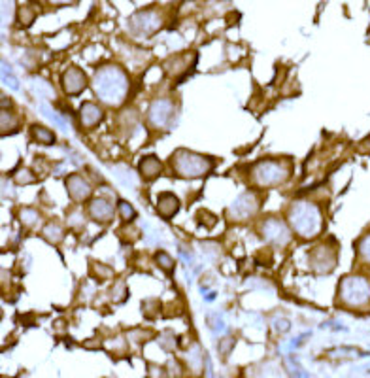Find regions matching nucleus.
<instances>
[{
	"instance_id": "f257e3e1",
	"label": "nucleus",
	"mask_w": 370,
	"mask_h": 378,
	"mask_svg": "<svg viewBox=\"0 0 370 378\" xmlns=\"http://www.w3.org/2000/svg\"><path fill=\"white\" fill-rule=\"evenodd\" d=\"M91 89L99 102L110 108H119L129 97V74L118 62H104L95 70Z\"/></svg>"
},
{
	"instance_id": "f03ea898",
	"label": "nucleus",
	"mask_w": 370,
	"mask_h": 378,
	"mask_svg": "<svg viewBox=\"0 0 370 378\" xmlns=\"http://www.w3.org/2000/svg\"><path fill=\"white\" fill-rule=\"evenodd\" d=\"M287 224L293 235L303 241H314L323 233L325 216L321 206L312 198H295L287 206Z\"/></svg>"
},
{
	"instance_id": "7ed1b4c3",
	"label": "nucleus",
	"mask_w": 370,
	"mask_h": 378,
	"mask_svg": "<svg viewBox=\"0 0 370 378\" xmlns=\"http://www.w3.org/2000/svg\"><path fill=\"white\" fill-rule=\"evenodd\" d=\"M293 163L287 157H266L249 168V182L259 189H274L289 180Z\"/></svg>"
},
{
	"instance_id": "20e7f679",
	"label": "nucleus",
	"mask_w": 370,
	"mask_h": 378,
	"mask_svg": "<svg viewBox=\"0 0 370 378\" xmlns=\"http://www.w3.org/2000/svg\"><path fill=\"white\" fill-rule=\"evenodd\" d=\"M168 165L172 168V173L176 178H181V180H197V178H204L214 170V165L216 161L208 157V155L195 154V151H189V149H176L170 159H168Z\"/></svg>"
},
{
	"instance_id": "39448f33",
	"label": "nucleus",
	"mask_w": 370,
	"mask_h": 378,
	"mask_svg": "<svg viewBox=\"0 0 370 378\" xmlns=\"http://www.w3.org/2000/svg\"><path fill=\"white\" fill-rule=\"evenodd\" d=\"M338 304L350 310H363L370 304V278L364 274H345L338 282Z\"/></svg>"
},
{
	"instance_id": "423d86ee",
	"label": "nucleus",
	"mask_w": 370,
	"mask_h": 378,
	"mask_svg": "<svg viewBox=\"0 0 370 378\" xmlns=\"http://www.w3.org/2000/svg\"><path fill=\"white\" fill-rule=\"evenodd\" d=\"M261 205H263V198L257 191H244L242 195L231 203V206L227 208V217L228 222L233 224H246L249 220L257 216L261 210Z\"/></svg>"
},
{
	"instance_id": "0eeeda50",
	"label": "nucleus",
	"mask_w": 370,
	"mask_h": 378,
	"mask_svg": "<svg viewBox=\"0 0 370 378\" xmlns=\"http://www.w3.org/2000/svg\"><path fill=\"white\" fill-rule=\"evenodd\" d=\"M259 233L268 244L282 250L287 248L293 241V231H291L289 224H285L284 220L278 216H266L261 222Z\"/></svg>"
},
{
	"instance_id": "6e6552de",
	"label": "nucleus",
	"mask_w": 370,
	"mask_h": 378,
	"mask_svg": "<svg viewBox=\"0 0 370 378\" xmlns=\"http://www.w3.org/2000/svg\"><path fill=\"white\" fill-rule=\"evenodd\" d=\"M308 265L315 274H331L338 265V246L334 242H323L312 248Z\"/></svg>"
},
{
	"instance_id": "1a4fd4ad",
	"label": "nucleus",
	"mask_w": 370,
	"mask_h": 378,
	"mask_svg": "<svg viewBox=\"0 0 370 378\" xmlns=\"http://www.w3.org/2000/svg\"><path fill=\"white\" fill-rule=\"evenodd\" d=\"M176 119V106L172 99L168 97H159L151 100L148 108V125L155 130H168L174 125Z\"/></svg>"
},
{
	"instance_id": "9d476101",
	"label": "nucleus",
	"mask_w": 370,
	"mask_h": 378,
	"mask_svg": "<svg viewBox=\"0 0 370 378\" xmlns=\"http://www.w3.org/2000/svg\"><path fill=\"white\" fill-rule=\"evenodd\" d=\"M163 25V15L157 10H142L136 12L132 18L129 19V31L132 36L136 38H149L153 36L155 32L159 31Z\"/></svg>"
},
{
	"instance_id": "9b49d317",
	"label": "nucleus",
	"mask_w": 370,
	"mask_h": 378,
	"mask_svg": "<svg viewBox=\"0 0 370 378\" xmlns=\"http://www.w3.org/2000/svg\"><path fill=\"white\" fill-rule=\"evenodd\" d=\"M64 187H67L68 197L72 198L74 203H85L92 195V184L87 180L83 174H70L64 180Z\"/></svg>"
},
{
	"instance_id": "f8f14e48",
	"label": "nucleus",
	"mask_w": 370,
	"mask_h": 378,
	"mask_svg": "<svg viewBox=\"0 0 370 378\" xmlns=\"http://www.w3.org/2000/svg\"><path fill=\"white\" fill-rule=\"evenodd\" d=\"M87 214L91 217L92 222L97 224H111L116 210H114V203L108 197H92L89 198V205H87Z\"/></svg>"
},
{
	"instance_id": "ddd939ff",
	"label": "nucleus",
	"mask_w": 370,
	"mask_h": 378,
	"mask_svg": "<svg viewBox=\"0 0 370 378\" xmlns=\"http://www.w3.org/2000/svg\"><path fill=\"white\" fill-rule=\"evenodd\" d=\"M62 91L70 97H78V95L87 87V76L80 67H68L61 76Z\"/></svg>"
},
{
	"instance_id": "4468645a",
	"label": "nucleus",
	"mask_w": 370,
	"mask_h": 378,
	"mask_svg": "<svg viewBox=\"0 0 370 378\" xmlns=\"http://www.w3.org/2000/svg\"><path fill=\"white\" fill-rule=\"evenodd\" d=\"M104 119V112L99 104L95 102H83L80 108V123L83 129L91 130L95 127H99L100 121Z\"/></svg>"
},
{
	"instance_id": "2eb2a0df",
	"label": "nucleus",
	"mask_w": 370,
	"mask_h": 378,
	"mask_svg": "<svg viewBox=\"0 0 370 378\" xmlns=\"http://www.w3.org/2000/svg\"><path fill=\"white\" fill-rule=\"evenodd\" d=\"M157 212L160 217L170 220L179 212V198L174 193H160L157 198Z\"/></svg>"
},
{
	"instance_id": "dca6fc26",
	"label": "nucleus",
	"mask_w": 370,
	"mask_h": 378,
	"mask_svg": "<svg viewBox=\"0 0 370 378\" xmlns=\"http://www.w3.org/2000/svg\"><path fill=\"white\" fill-rule=\"evenodd\" d=\"M138 168H140V174H142L144 180L151 182L159 176L160 170H163V165H160V161L155 155H144L140 163H138Z\"/></svg>"
},
{
	"instance_id": "f3484780",
	"label": "nucleus",
	"mask_w": 370,
	"mask_h": 378,
	"mask_svg": "<svg viewBox=\"0 0 370 378\" xmlns=\"http://www.w3.org/2000/svg\"><path fill=\"white\" fill-rule=\"evenodd\" d=\"M31 137L34 142L42 144V146H51V144L57 142L55 133L43 125H32L31 127Z\"/></svg>"
},
{
	"instance_id": "a211bd4d",
	"label": "nucleus",
	"mask_w": 370,
	"mask_h": 378,
	"mask_svg": "<svg viewBox=\"0 0 370 378\" xmlns=\"http://www.w3.org/2000/svg\"><path fill=\"white\" fill-rule=\"evenodd\" d=\"M42 236L50 244H61L62 238H64V227L59 222H50V224L43 225Z\"/></svg>"
},
{
	"instance_id": "6ab92c4d",
	"label": "nucleus",
	"mask_w": 370,
	"mask_h": 378,
	"mask_svg": "<svg viewBox=\"0 0 370 378\" xmlns=\"http://www.w3.org/2000/svg\"><path fill=\"white\" fill-rule=\"evenodd\" d=\"M40 220H42V216H40V212H38L36 208L27 206V208H21V210H19V222H21L23 227H27V229H34V227H38Z\"/></svg>"
},
{
	"instance_id": "aec40b11",
	"label": "nucleus",
	"mask_w": 370,
	"mask_h": 378,
	"mask_svg": "<svg viewBox=\"0 0 370 378\" xmlns=\"http://www.w3.org/2000/svg\"><path fill=\"white\" fill-rule=\"evenodd\" d=\"M0 130H2V137H10V135H13V133H18L19 130V121L18 118L13 116L10 110H2V114H0Z\"/></svg>"
},
{
	"instance_id": "412c9836",
	"label": "nucleus",
	"mask_w": 370,
	"mask_h": 378,
	"mask_svg": "<svg viewBox=\"0 0 370 378\" xmlns=\"http://www.w3.org/2000/svg\"><path fill=\"white\" fill-rule=\"evenodd\" d=\"M355 252H357V259L361 261L363 265L370 266V229L357 241Z\"/></svg>"
},
{
	"instance_id": "4be33fe9",
	"label": "nucleus",
	"mask_w": 370,
	"mask_h": 378,
	"mask_svg": "<svg viewBox=\"0 0 370 378\" xmlns=\"http://www.w3.org/2000/svg\"><path fill=\"white\" fill-rule=\"evenodd\" d=\"M0 6H2V29H8V27H12L13 18H15V0H2L0 2Z\"/></svg>"
},
{
	"instance_id": "5701e85b",
	"label": "nucleus",
	"mask_w": 370,
	"mask_h": 378,
	"mask_svg": "<svg viewBox=\"0 0 370 378\" xmlns=\"http://www.w3.org/2000/svg\"><path fill=\"white\" fill-rule=\"evenodd\" d=\"M31 86L32 89L36 91V95H40V97H46V99H51V97H53V87H51L48 81H43L42 78H32Z\"/></svg>"
},
{
	"instance_id": "b1692460",
	"label": "nucleus",
	"mask_w": 370,
	"mask_h": 378,
	"mask_svg": "<svg viewBox=\"0 0 370 378\" xmlns=\"http://www.w3.org/2000/svg\"><path fill=\"white\" fill-rule=\"evenodd\" d=\"M2 81H4V86H8L13 91H18L19 89V81L18 78L12 74V69H10V65L6 61H2Z\"/></svg>"
},
{
	"instance_id": "393cba45",
	"label": "nucleus",
	"mask_w": 370,
	"mask_h": 378,
	"mask_svg": "<svg viewBox=\"0 0 370 378\" xmlns=\"http://www.w3.org/2000/svg\"><path fill=\"white\" fill-rule=\"evenodd\" d=\"M155 263L159 265V269H163L165 273H170V271H174V257H170V255L167 254V252H157L155 254Z\"/></svg>"
},
{
	"instance_id": "a878e982",
	"label": "nucleus",
	"mask_w": 370,
	"mask_h": 378,
	"mask_svg": "<svg viewBox=\"0 0 370 378\" xmlns=\"http://www.w3.org/2000/svg\"><path fill=\"white\" fill-rule=\"evenodd\" d=\"M118 212H119V216H121V220H123L125 224H127V222H132V220L136 217L135 208H132V205H129L127 201H119Z\"/></svg>"
},
{
	"instance_id": "bb28decb",
	"label": "nucleus",
	"mask_w": 370,
	"mask_h": 378,
	"mask_svg": "<svg viewBox=\"0 0 370 378\" xmlns=\"http://www.w3.org/2000/svg\"><path fill=\"white\" fill-rule=\"evenodd\" d=\"M127 293L129 292H127V288H125V282L123 280H119L118 284L110 290V297L114 303H123L125 297H127Z\"/></svg>"
},
{
	"instance_id": "cd10ccee",
	"label": "nucleus",
	"mask_w": 370,
	"mask_h": 378,
	"mask_svg": "<svg viewBox=\"0 0 370 378\" xmlns=\"http://www.w3.org/2000/svg\"><path fill=\"white\" fill-rule=\"evenodd\" d=\"M15 182L21 184V186H27V184H34V182H36V176H34L29 168H21V170L15 174Z\"/></svg>"
},
{
	"instance_id": "c85d7f7f",
	"label": "nucleus",
	"mask_w": 370,
	"mask_h": 378,
	"mask_svg": "<svg viewBox=\"0 0 370 378\" xmlns=\"http://www.w3.org/2000/svg\"><path fill=\"white\" fill-rule=\"evenodd\" d=\"M187 361L195 365V371H198V367L203 363V353H200V348L195 344L193 348H189V352H187Z\"/></svg>"
},
{
	"instance_id": "c756f323",
	"label": "nucleus",
	"mask_w": 370,
	"mask_h": 378,
	"mask_svg": "<svg viewBox=\"0 0 370 378\" xmlns=\"http://www.w3.org/2000/svg\"><path fill=\"white\" fill-rule=\"evenodd\" d=\"M40 110H42L43 116H48V118H50V119H53V121H55V125H57V127H59V129L67 130V125H64V121H62L61 116H57L55 112H51L50 108H48V106H46V104L40 106Z\"/></svg>"
},
{
	"instance_id": "7c9ffc66",
	"label": "nucleus",
	"mask_w": 370,
	"mask_h": 378,
	"mask_svg": "<svg viewBox=\"0 0 370 378\" xmlns=\"http://www.w3.org/2000/svg\"><path fill=\"white\" fill-rule=\"evenodd\" d=\"M19 13H21V15H19V19H21V25L23 27L31 25L32 21H34V18H36V15H34V12H32L29 6L21 8V10H19Z\"/></svg>"
},
{
	"instance_id": "2f4dec72",
	"label": "nucleus",
	"mask_w": 370,
	"mask_h": 378,
	"mask_svg": "<svg viewBox=\"0 0 370 378\" xmlns=\"http://www.w3.org/2000/svg\"><path fill=\"white\" fill-rule=\"evenodd\" d=\"M68 224L72 225V227H80V225L83 224V214H80V212H72L70 217H68Z\"/></svg>"
},
{
	"instance_id": "473e14b6",
	"label": "nucleus",
	"mask_w": 370,
	"mask_h": 378,
	"mask_svg": "<svg viewBox=\"0 0 370 378\" xmlns=\"http://www.w3.org/2000/svg\"><path fill=\"white\" fill-rule=\"evenodd\" d=\"M233 346V339H225V342H221V353L223 356H227L228 352H231V348Z\"/></svg>"
},
{
	"instance_id": "72a5a7b5",
	"label": "nucleus",
	"mask_w": 370,
	"mask_h": 378,
	"mask_svg": "<svg viewBox=\"0 0 370 378\" xmlns=\"http://www.w3.org/2000/svg\"><path fill=\"white\" fill-rule=\"evenodd\" d=\"M50 2L55 6H68V4H74L76 0H50Z\"/></svg>"
}]
</instances>
